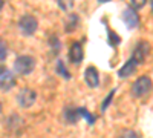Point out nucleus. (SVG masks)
Returning <instances> with one entry per match:
<instances>
[{
    "instance_id": "obj_1",
    "label": "nucleus",
    "mask_w": 153,
    "mask_h": 138,
    "mask_svg": "<svg viewBox=\"0 0 153 138\" xmlns=\"http://www.w3.org/2000/svg\"><path fill=\"white\" fill-rule=\"evenodd\" d=\"M153 89V83L150 80V77H146V75H143V77H139L133 86H132V94L136 97V98H143V97H147Z\"/></svg>"
},
{
    "instance_id": "obj_2",
    "label": "nucleus",
    "mask_w": 153,
    "mask_h": 138,
    "mask_svg": "<svg viewBox=\"0 0 153 138\" xmlns=\"http://www.w3.org/2000/svg\"><path fill=\"white\" fill-rule=\"evenodd\" d=\"M35 68V60L31 55H20L14 63V71L19 75H29Z\"/></svg>"
},
{
    "instance_id": "obj_3",
    "label": "nucleus",
    "mask_w": 153,
    "mask_h": 138,
    "mask_svg": "<svg viewBox=\"0 0 153 138\" xmlns=\"http://www.w3.org/2000/svg\"><path fill=\"white\" fill-rule=\"evenodd\" d=\"M19 28L22 31L23 35H32L37 28H38V22L34 16H23L20 20H19Z\"/></svg>"
},
{
    "instance_id": "obj_4",
    "label": "nucleus",
    "mask_w": 153,
    "mask_h": 138,
    "mask_svg": "<svg viewBox=\"0 0 153 138\" xmlns=\"http://www.w3.org/2000/svg\"><path fill=\"white\" fill-rule=\"evenodd\" d=\"M37 100V94L35 91L29 89V87H25V89H22L19 94H17V103L22 106V107H31Z\"/></svg>"
},
{
    "instance_id": "obj_5",
    "label": "nucleus",
    "mask_w": 153,
    "mask_h": 138,
    "mask_svg": "<svg viewBox=\"0 0 153 138\" xmlns=\"http://www.w3.org/2000/svg\"><path fill=\"white\" fill-rule=\"evenodd\" d=\"M14 84H16L14 74L6 68H2L0 69V89H2L3 92H8L9 89H12Z\"/></svg>"
},
{
    "instance_id": "obj_6",
    "label": "nucleus",
    "mask_w": 153,
    "mask_h": 138,
    "mask_svg": "<svg viewBox=\"0 0 153 138\" xmlns=\"http://www.w3.org/2000/svg\"><path fill=\"white\" fill-rule=\"evenodd\" d=\"M123 22L129 29H135L139 26V16L133 8H126L123 11Z\"/></svg>"
},
{
    "instance_id": "obj_7",
    "label": "nucleus",
    "mask_w": 153,
    "mask_h": 138,
    "mask_svg": "<svg viewBox=\"0 0 153 138\" xmlns=\"http://www.w3.org/2000/svg\"><path fill=\"white\" fill-rule=\"evenodd\" d=\"M149 52H150V45H149L147 42H139V43L136 45V48H135V51H133L132 58L136 60L138 65H139V63H144V60L147 58Z\"/></svg>"
},
{
    "instance_id": "obj_8",
    "label": "nucleus",
    "mask_w": 153,
    "mask_h": 138,
    "mask_svg": "<svg viewBox=\"0 0 153 138\" xmlns=\"http://www.w3.org/2000/svg\"><path fill=\"white\" fill-rule=\"evenodd\" d=\"M83 57H84V51H83L81 45L78 42L72 43V46L69 49V60L72 61L74 65H80L83 61Z\"/></svg>"
},
{
    "instance_id": "obj_9",
    "label": "nucleus",
    "mask_w": 153,
    "mask_h": 138,
    "mask_svg": "<svg viewBox=\"0 0 153 138\" xmlns=\"http://www.w3.org/2000/svg\"><path fill=\"white\" fill-rule=\"evenodd\" d=\"M84 80H86L89 87H98V84H100V74H98V71L94 66H89L84 71Z\"/></svg>"
},
{
    "instance_id": "obj_10",
    "label": "nucleus",
    "mask_w": 153,
    "mask_h": 138,
    "mask_svg": "<svg viewBox=\"0 0 153 138\" xmlns=\"http://www.w3.org/2000/svg\"><path fill=\"white\" fill-rule=\"evenodd\" d=\"M63 117H65V121L66 123L74 124V123H76V121L81 118V107H66Z\"/></svg>"
},
{
    "instance_id": "obj_11",
    "label": "nucleus",
    "mask_w": 153,
    "mask_h": 138,
    "mask_svg": "<svg viewBox=\"0 0 153 138\" xmlns=\"http://www.w3.org/2000/svg\"><path fill=\"white\" fill-rule=\"evenodd\" d=\"M136 66H138V63H136V60L135 58H130V60H127V63L120 69V72H118V75L121 78H127V77H130V75L136 71Z\"/></svg>"
},
{
    "instance_id": "obj_12",
    "label": "nucleus",
    "mask_w": 153,
    "mask_h": 138,
    "mask_svg": "<svg viewBox=\"0 0 153 138\" xmlns=\"http://www.w3.org/2000/svg\"><path fill=\"white\" fill-rule=\"evenodd\" d=\"M78 22H80L78 16H75V14H71V16L68 17V20H66L65 29H66L68 32H72V31H75L76 28H78Z\"/></svg>"
},
{
    "instance_id": "obj_13",
    "label": "nucleus",
    "mask_w": 153,
    "mask_h": 138,
    "mask_svg": "<svg viewBox=\"0 0 153 138\" xmlns=\"http://www.w3.org/2000/svg\"><path fill=\"white\" fill-rule=\"evenodd\" d=\"M57 72L61 75L63 78H66V80H69V78H71V74L68 72V69H66L65 63H63L61 60H58V63H57Z\"/></svg>"
},
{
    "instance_id": "obj_14",
    "label": "nucleus",
    "mask_w": 153,
    "mask_h": 138,
    "mask_svg": "<svg viewBox=\"0 0 153 138\" xmlns=\"http://www.w3.org/2000/svg\"><path fill=\"white\" fill-rule=\"evenodd\" d=\"M57 3L63 11H71L75 5V0H57Z\"/></svg>"
},
{
    "instance_id": "obj_15",
    "label": "nucleus",
    "mask_w": 153,
    "mask_h": 138,
    "mask_svg": "<svg viewBox=\"0 0 153 138\" xmlns=\"http://www.w3.org/2000/svg\"><path fill=\"white\" fill-rule=\"evenodd\" d=\"M49 46L52 48V52L54 54H58V51H60V42H58V39L57 37H51V40H49Z\"/></svg>"
},
{
    "instance_id": "obj_16",
    "label": "nucleus",
    "mask_w": 153,
    "mask_h": 138,
    "mask_svg": "<svg viewBox=\"0 0 153 138\" xmlns=\"http://www.w3.org/2000/svg\"><path fill=\"white\" fill-rule=\"evenodd\" d=\"M118 138H139V135H138V132H135V131L127 129V131H123Z\"/></svg>"
},
{
    "instance_id": "obj_17",
    "label": "nucleus",
    "mask_w": 153,
    "mask_h": 138,
    "mask_svg": "<svg viewBox=\"0 0 153 138\" xmlns=\"http://www.w3.org/2000/svg\"><path fill=\"white\" fill-rule=\"evenodd\" d=\"M6 54H8V48H6V43L0 39V61H3L6 58Z\"/></svg>"
},
{
    "instance_id": "obj_18",
    "label": "nucleus",
    "mask_w": 153,
    "mask_h": 138,
    "mask_svg": "<svg viewBox=\"0 0 153 138\" xmlns=\"http://www.w3.org/2000/svg\"><path fill=\"white\" fill-rule=\"evenodd\" d=\"M113 95H115V91H112V92H110V94L106 97V100L103 101V104H101V110H103V112H104V110L107 109V106L112 103V98H113Z\"/></svg>"
},
{
    "instance_id": "obj_19",
    "label": "nucleus",
    "mask_w": 153,
    "mask_h": 138,
    "mask_svg": "<svg viewBox=\"0 0 153 138\" xmlns=\"http://www.w3.org/2000/svg\"><path fill=\"white\" fill-rule=\"evenodd\" d=\"M147 3V0H130V5L135 8V9H139V8H143L144 5Z\"/></svg>"
},
{
    "instance_id": "obj_20",
    "label": "nucleus",
    "mask_w": 153,
    "mask_h": 138,
    "mask_svg": "<svg viewBox=\"0 0 153 138\" xmlns=\"http://www.w3.org/2000/svg\"><path fill=\"white\" fill-rule=\"evenodd\" d=\"M109 43L110 45H118L120 43V39L117 37V34H115V32H109Z\"/></svg>"
},
{
    "instance_id": "obj_21",
    "label": "nucleus",
    "mask_w": 153,
    "mask_h": 138,
    "mask_svg": "<svg viewBox=\"0 0 153 138\" xmlns=\"http://www.w3.org/2000/svg\"><path fill=\"white\" fill-rule=\"evenodd\" d=\"M107 2H110V0H98V3H107Z\"/></svg>"
},
{
    "instance_id": "obj_22",
    "label": "nucleus",
    "mask_w": 153,
    "mask_h": 138,
    "mask_svg": "<svg viewBox=\"0 0 153 138\" xmlns=\"http://www.w3.org/2000/svg\"><path fill=\"white\" fill-rule=\"evenodd\" d=\"M3 3H5L3 0H0V11H2V8H3Z\"/></svg>"
},
{
    "instance_id": "obj_23",
    "label": "nucleus",
    "mask_w": 153,
    "mask_h": 138,
    "mask_svg": "<svg viewBox=\"0 0 153 138\" xmlns=\"http://www.w3.org/2000/svg\"><path fill=\"white\" fill-rule=\"evenodd\" d=\"M152 11H153V0H152Z\"/></svg>"
},
{
    "instance_id": "obj_24",
    "label": "nucleus",
    "mask_w": 153,
    "mask_h": 138,
    "mask_svg": "<svg viewBox=\"0 0 153 138\" xmlns=\"http://www.w3.org/2000/svg\"><path fill=\"white\" fill-rule=\"evenodd\" d=\"M0 110H2V104H0Z\"/></svg>"
}]
</instances>
